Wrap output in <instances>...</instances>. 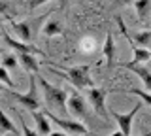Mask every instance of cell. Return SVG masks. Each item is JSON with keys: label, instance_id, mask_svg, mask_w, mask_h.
<instances>
[{"label": "cell", "instance_id": "cell-1", "mask_svg": "<svg viewBox=\"0 0 151 136\" xmlns=\"http://www.w3.org/2000/svg\"><path fill=\"white\" fill-rule=\"evenodd\" d=\"M38 83H40L42 87V95H44V100L45 104L49 106V112H53V114H66V98H68V95H66V91H63L60 87H55L51 85L49 81H47L45 78H38L36 79Z\"/></svg>", "mask_w": 151, "mask_h": 136}, {"label": "cell", "instance_id": "cell-2", "mask_svg": "<svg viewBox=\"0 0 151 136\" xmlns=\"http://www.w3.org/2000/svg\"><path fill=\"white\" fill-rule=\"evenodd\" d=\"M6 91V95L8 96H12V98H15V100L19 102L21 106H25L27 110H30V112H34L40 108V98H38V81H36V74H32L30 76V85H28V91L27 93H17V91H13V89H4Z\"/></svg>", "mask_w": 151, "mask_h": 136}, {"label": "cell", "instance_id": "cell-3", "mask_svg": "<svg viewBox=\"0 0 151 136\" xmlns=\"http://www.w3.org/2000/svg\"><path fill=\"white\" fill-rule=\"evenodd\" d=\"M49 66H53V64H49ZM55 70H59L60 74H64L66 79H70V81L74 83L78 89H89L93 87V78H91V68L87 66V64H83V66H72V68H66V66H53Z\"/></svg>", "mask_w": 151, "mask_h": 136}, {"label": "cell", "instance_id": "cell-4", "mask_svg": "<svg viewBox=\"0 0 151 136\" xmlns=\"http://www.w3.org/2000/svg\"><path fill=\"white\" fill-rule=\"evenodd\" d=\"M45 114V117L49 121H53V123H57L60 127V129H64V132H68V134H81V136H85L89 132L87 130V127H85L81 121H76V119H64V117H60V115H57V114H53V112H44Z\"/></svg>", "mask_w": 151, "mask_h": 136}, {"label": "cell", "instance_id": "cell-5", "mask_svg": "<svg viewBox=\"0 0 151 136\" xmlns=\"http://www.w3.org/2000/svg\"><path fill=\"white\" fill-rule=\"evenodd\" d=\"M66 112L74 117V119H85L87 117V112H89V106L85 102V98L79 95V93H72L66 98Z\"/></svg>", "mask_w": 151, "mask_h": 136}, {"label": "cell", "instance_id": "cell-6", "mask_svg": "<svg viewBox=\"0 0 151 136\" xmlns=\"http://www.w3.org/2000/svg\"><path fill=\"white\" fill-rule=\"evenodd\" d=\"M110 91L102 87H89V102H91V108L96 112V115L100 117H106L108 115V110H106V95Z\"/></svg>", "mask_w": 151, "mask_h": 136}, {"label": "cell", "instance_id": "cell-7", "mask_svg": "<svg viewBox=\"0 0 151 136\" xmlns=\"http://www.w3.org/2000/svg\"><path fill=\"white\" fill-rule=\"evenodd\" d=\"M142 108V104L138 102L132 110L129 112V114H119V112H115V110H110V115L113 117V119L117 121V125H119V130L123 134H127V136H130V130H132V121H134V115L138 114V110Z\"/></svg>", "mask_w": 151, "mask_h": 136}, {"label": "cell", "instance_id": "cell-8", "mask_svg": "<svg viewBox=\"0 0 151 136\" xmlns=\"http://www.w3.org/2000/svg\"><path fill=\"white\" fill-rule=\"evenodd\" d=\"M2 38H4V44L8 47H12L15 53H32V55H45L44 51H40L36 45H28L27 42H21V40H13L9 36V32H2Z\"/></svg>", "mask_w": 151, "mask_h": 136}, {"label": "cell", "instance_id": "cell-9", "mask_svg": "<svg viewBox=\"0 0 151 136\" xmlns=\"http://www.w3.org/2000/svg\"><path fill=\"white\" fill-rule=\"evenodd\" d=\"M123 68L134 72L136 76H138L142 81H144L145 91H151V70H149L147 66H144V64H134V63H125V64H123Z\"/></svg>", "mask_w": 151, "mask_h": 136}, {"label": "cell", "instance_id": "cell-10", "mask_svg": "<svg viewBox=\"0 0 151 136\" xmlns=\"http://www.w3.org/2000/svg\"><path fill=\"white\" fill-rule=\"evenodd\" d=\"M17 60L28 74H38V70H40V64L32 53H17Z\"/></svg>", "mask_w": 151, "mask_h": 136}, {"label": "cell", "instance_id": "cell-11", "mask_svg": "<svg viewBox=\"0 0 151 136\" xmlns=\"http://www.w3.org/2000/svg\"><path fill=\"white\" fill-rule=\"evenodd\" d=\"M32 115H34V121H36V132L40 136H47L51 132V125H49V119L45 117V114H44V112L34 110Z\"/></svg>", "mask_w": 151, "mask_h": 136}, {"label": "cell", "instance_id": "cell-12", "mask_svg": "<svg viewBox=\"0 0 151 136\" xmlns=\"http://www.w3.org/2000/svg\"><path fill=\"white\" fill-rule=\"evenodd\" d=\"M104 57H106V66L111 68L113 66V57H115V42H113V34L108 32L106 34V42H104Z\"/></svg>", "mask_w": 151, "mask_h": 136}, {"label": "cell", "instance_id": "cell-13", "mask_svg": "<svg viewBox=\"0 0 151 136\" xmlns=\"http://www.w3.org/2000/svg\"><path fill=\"white\" fill-rule=\"evenodd\" d=\"M9 25H12V29L13 32H15V36L21 42H28L30 40V27H28V23L27 21H23V23H17V21H13V19H9Z\"/></svg>", "mask_w": 151, "mask_h": 136}, {"label": "cell", "instance_id": "cell-14", "mask_svg": "<svg viewBox=\"0 0 151 136\" xmlns=\"http://www.w3.org/2000/svg\"><path fill=\"white\" fill-rule=\"evenodd\" d=\"M132 47V60L130 63H134V64H144V63H147V60H151V51L147 47H140V45H130Z\"/></svg>", "mask_w": 151, "mask_h": 136}, {"label": "cell", "instance_id": "cell-15", "mask_svg": "<svg viewBox=\"0 0 151 136\" xmlns=\"http://www.w3.org/2000/svg\"><path fill=\"white\" fill-rule=\"evenodd\" d=\"M59 34H63V25L59 21H47L44 27V36L53 38V36H59Z\"/></svg>", "mask_w": 151, "mask_h": 136}, {"label": "cell", "instance_id": "cell-16", "mask_svg": "<svg viewBox=\"0 0 151 136\" xmlns=\"http://www.w3.org/2000/svg\"><path fill=\"white\" fill-rule=\"evenodd\" d=\"M0 132H8V134H17L15 130V125H13V121H9V117L2 112V108H0Z\"/></svg>", "mask_w": 151, "mask_h": 136}, {"label": "cell", "instance_id": "cell-17", "mask_svg": "<svg viewBox=\"0 0 151 136\" xmlns=\"http://www.w3.org/2000/svg\"><path fill=\"white\" fill-rule=\"evenodd\" d=\"M134 8H136V13L140 15V19L144 21L147 17V12L151 10V0H134Z\"/></svg>", "mask_w": 151, "mask_h": 136}, {"label": "cell", "instance_id": "cell-18", "mask_svg": "<svg viewBox=\"0 0 151 136\" xmlns=\"http://www.w3.org/2000/svg\"><path fill=\"white\" fill-rule=\"evenodd\" d=\"M127 93L129 95H134V96H138L144 104H147L151 106V93L149 91H142V89H136V87H130V89H127Z\"/></svg>", "mask_w": 151, "mask_h": 136}, {"label": "cell", "instance_id": "cell-19", "mask_svg": "<svg viewBox=\"0 0 151 136\" xmlns=\"http://www.w3.org/2000/svg\"><path fill=\"white\" fill-rule=\"evenodd\" d=\"M134 40L140 47H147L151 45V30H142V32H136L134 34Z\"/></svg>", "mask_w": 151, "mask_h": 136}, {"label": "cell", "instance_id": "cell-20", "mask_svg": "<svg viewBox=\"0 0 151 136\" xmlns=\"http://www.w3.org/2000/svg\"><path fill=\"white\" fill-rule=\"evenodd\" d=\"M0 83H2L4 87H8V89H13V79L9 78L8 70L4 66H0Z\"/></svg>", "mask_w": 151, "mask_h": 136}, {"label": "cell", "instance_id": "cell-21", "mask_svg": "<svg viewBox=\"0 0 151 136\" xmlns=\"http://www.w3.org/2000/svg\"><path fill=\"white\" fill-rule=\"evenodd\" d=\"M2 66H4V68H17V66H19L17 55H4V59H2Z\"/></svg>", "mask_w": 151, "mask_h": 136}, {"label": "cell", "instance_id": "cell-22", "mask_svg": "<svg viewBox=\"0 0 151 136\" xmlns=\"http://www.w3.org/2000/svg\"><path fill=\"white\" fill-rule=\"evenodd\" d=\"M17 117H19V121H21V130H23V136H40L36 132V130H32V129H28V125H27V121L23 119V115L17 112Z\"/></svg>", "mask_w": 151, "mask_h": 136}, {"label": "cell", "instance_id": "cell-23", "mask_svg": "<svg viewBox=\"0 0 151 136\" xmlns=\"http://www.w3.org/2000/svg\"><path fill=\"white\" fill-rule=\"evenodd\" d=\"M12 4H9V0H0V17H8V19H12Z\"/></svg>", "mask_w": 151, "mask_h": 136}, {"label": "cell", "instance_id": "cell-24", "mask_svg": "<svg viewBox=\"0 0 151 136\" xmlns=\"http://www.w3.org/2000/svg\"><path fill=\"white\" fill-rule=\"evenodd\" d=\"M45 2H49V0H30V2H28V8H30V10H34V8L42 6V4H45Z\"/></svg>", "mask_w": 151, "mask_h": 136}, {"label": "cell", "instance_id": "cell-25", "mask_svg": "<svg viewBox=\"0 0 151 136\" xmlns=\"http://www.w3.org/2000/svg\"><path fill=\"white\" fill-rule=\"evenodd\" d=\"M47 136H70L68 132H63V130H55V132H49Z\"/></svg>", "mask_w": 151, "mask_h": 136}, {"label": "cell", "instance_id": "cell-26", "mask_svg": "<svg viewBox=\"0 0 151 136\" xmlns=\"http://www.w3.org/2000/svg\"><path fill=\"white\" fill-rule=\"evenodd\" d=\"M117 4H121V6H127V4H134V0H115Z\"/></svg>", "mask_w": 151, "mask_h": 136}, {"label": "cell", "instance_id": "cell-27", "mask_svg": "<svg viewBox=\"0 0 151 136\" xmlns=\"http://www.w3.org/2000/svg\"><path fill=\"white\" fill-rule=\"evenodd\" d=\"M110 136H127V134H123L121 130H117V132H113V134H110Z\"/></svg>", "mask_w": 151, "mask_h": 136}, {"label": "cell", "instance_id": "cell-28", "mask_svg": "<svg viewBox=\"0 0 151 136\" xmlns=\"http://www.w3.org/2000/svg\"><path fill=\"white\" fill-rule=\"evenodd\" d=\"M4 89H6V87H4V85H2V83H0V91H4Z\"/></svg>", "mask_w": 151, "mask_h": 136}, {"label": "cell", "instance_id": "cell-29", "mask_svg": "<svg viewBox=\"0 0 151 136\" xmlns=\"http://www.w3.org/2000/svg\"><path fill=\"white\" fill-rule=\"evenodd\" d=\"M144 136H151V132H147V134H144Z\"/></svg>", "mask_w": 151, "mask_h": 136}, {"label": "cell", "instance_id": "cell-30", "mask_svg": "<svg viewBox=\"0 0 151 136\" xmlns=\"http://www.w3.org/2000/svg\"><path fill=\"white\" fill-rule=\"evenodd\" d=\"M85 136H91V134H89V132H87V134H85Z\"/></svg>", "mask_w": 151, "mask_h": 136}, {"label": "cell", "instance_id": "cell-31", "mask_svg": "<svg viewBox=\"0 0 151 136\" xmlns=\"http://www.w3.org/2000/svg\"><path fill=\"white\" fill-rule=\"evenodd\" d=\"M0 36H2V30H0Z\"/></svg>", "mask_w": 151, "mask_h": 136}, {"label": "cell", "instance_id": "cell-32", "mask_svg": "<svg viewBox=\"0 0 151 136\" xmlns=\"http://www.w3.org/2000/svg\"><path fill=\"white\" fill-rule=\"evenodd\" d=\"M12 136H17V134H12Z\"/></svg>", "mask_w": 151, "mask_h": 136}]
</instances>
